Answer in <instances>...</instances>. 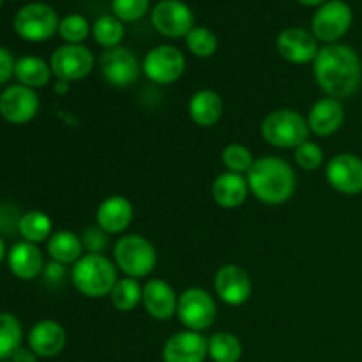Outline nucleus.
Wrapping results in <instances>:
<instances>
[{
  "label": "nucleus",
  "mask_w": 362,
  "mask_h": 362,
  "mask_svg": "<svg viewBox=\"0 0 362 362\" xmlns=\"http://www.w3.org/2000/svg\"><path fill=\"white\" fill-rule=\"evenodd\" d=\"M313 74L325 95L334 99L352 98L362 83V60L350 46L324 45L313 60Z\"/></svg>",
  "instance_id": "nucleus-1"
},
{
  "label": "nucleus",
  "mask_w": 362,
  "mask_h": 362,
  "mask_svg": "<svg viewBox=\"0 0 362 362\" xmlns=\"http://www.w3.org/2000/svg\"><path fill=\"white\" fill-rule=\"evenodd\" d=\"M253 197L265 205H281L293 197L297 187L296 170L285 159L264 156L255 159L246 173Z\"/></svg>",
  "instance_id": "nucleus-2"
},
{
  "label": "nucleus",
  "mask_w": 362,
  "mask_h": 362,
  "mask_svg": "<svg viewBox=\"0 0 362 362\" xmlns=\"http://www.w3.org/2000/svg\"><path fill=\"white\" fill-rule=\"evenodd\" d=\"M115 262L106 255L85 253L74 265H71V285L78 293L88 299H103L110 297L113 286L119 281Z\"/></svg>",
  "instance_id": "nucleus-3"
},
{
  "label": "nucleus",
  "mask_w": 362,
  "mask_h": 362,
  "mask_svg": "<svg viewBox=\"0 0 362 362\" xmlns=\"http://www.w3.org/2000/svg\"><path fill=\"white\" fill-rule=\"evenodd\" d=\"M113 262L126 278L140 281L154 272L158 265V251L147 237L140 233H126L113 244Z\"/></svg>",
  "instance_id": "nucleus-4"
},
{
  "label": "nucleus",
  "mask_w": 362,
  "mask_h": 362,
  "mask_svg": "<svg viewBox=\"0 0 362 362\" xmlns=\"http://www.w3.org/2000/svg\"><path fill=\"white\" fill-rule=\"evenodd\" d=\"M260 134L269 145L276 148H293L308 141L310 126L308 119L292 108L272 110L260 124Z\"/></svg>",
  "instance_id": "nucleus-5"
},
{
  "label": "nucleus",
  "mask_w": 362,
  "mask_h": 362,
  "mask_svg": "<svg viewBox=\"0 0 362 362\" xmlns=\"http://www.w3.org/2000/svg\"><path fill=\"white\" fill-rule=\"evenodd\" d=\"M60 18L49 4L32 2L14 14V32L23 41L45 42L59 34Z\"/></svg>",
  "instance_id": "nucleus-6"
},
{
  "label": "nucleus",
  "mask_w": 362,
  "mask_h": 362,
  "mask_svg": "<svg viewBox=\"0 0 362 362\" xmlns=\"http://www.w3.org/2000/svg\"><path fill=\"white\" fill-rule=\"evenodd\" d=\"M218 306L211 293L200 286H191L179 293L177 318L187 331L204 332L216 322Z\"/></svg>",
  "instance_id": "nucleus-7"
},
{
  "label": "nucleus",
  "mask_w": 362,
  "mask_h": 362,
  "mask_svg": "<svg viewBox=\"0 0 362 362\" xmlns=\"http://www.w3.org/2000/svg\"><path fill=\"white\" fill-rule=\"evenodd\" d=\"M354 21L352 7L345 0H327L317 9L311 20V34L317 41L334 45L345 37Z\"/></svg>",
  "instance_id": "nucleus-8"
},
{
  "label": "nucleus",
  "mask_w": 362,
  "mask_h": 362,
  "mask_svg": "<svg viewBox=\"0 0 362 362\" xmlns=\"http://www.w3.org/2000/svg\"><path fill=\"white\" fill-rule=\"evenodd\" d=\"M141 71L156 85H172L186 71V57L177 46L159 45L148 49L141 60Z\"/></svg>",
  "instance_id": "nucleus-9"
},
{
  "label": "nucleus",
  "mask_w": 362,
  "mask_h": 362,
  "mask_svg": "<svg viewBox=\"0 0 362 362\" xmlns=\"http://www.w3.org/2000/svg\"><path fill=\"white\" fill-rule=\"evenodd\" d=\"M95 66V57L83 45H62L49 57V67L57 80L73 81L83 80L92 73Z\"/></svg>",
  "instance_id": "nucleus-10"
},
{
  "label": "nucleus",
  "mask_w": 362,
  "mask_h": 362,
  "mask_svg": "<svg viewBox=\"0 0 362 362\" xmlns=\"http://www.w3.org/2000/svg\"><path fill=\"white\" fill-rule=\"evenodd\" d=\"M99 71L106 83L117 88L131 87L144 73L138 57L124 46L105 49L99 57Z\"/></svg>",
  "instance_id": "nucleus-11"
},
{
  "label": "nucleus",
  "mask_w": 362,
  "mask_h": 362,
  "mask_svg": "<svg viewBox=\"0 0 362 362\" xmlns=\"http://www.w3.org/2000/svg\"><path fill=\"white\" fill-rule=\"evenodd\" d=\"M152 25L170 39L186 37L194 25V13L182 0H159L151 13Z\"/></svg>",
  "instance_id": "nucleus-12"
},
{
  "label": "nucleus",
  "mask_w": 362,
  "mask_h": 362,
  "mask_svg": "<svg viewBox=\"0 0 362 362\" xmlns=\"http://www.w3.org/2000/svg\"><path fill=\"white\" fill-rule=\"evenodd\" d=\"M39 95L34 88L25 87L21 83L7 85L0 92V117L6 122L21 126L37 115Z\"/></svg>",
  "instance_id": "nucleus-13"
},
{
  "label": "nucleus",
  "mask_w": 362,
  "mask_h": 362,
  "mask_svg": "<svg viewBox=\"0 0 362 362\" xmlns=\"http://www.w3.org/2000/svg\"><path fill=\"white\" fill-rule=\"evenodd\" d=\"M325 179L329 186L346 197L362 193V159L359 156L341 152L325 165Z\"/></svg>",
  "instance_id": "nucleus-14"
},
{
  "label": "nucleus",
  "mask_w": 362,
  "mask_h": 362,
  "mask_svg": "<svg viewBox=\"0 0 362 362\" xmlns=\"http://www.w3.org/2000/svg\"><path fill=\"white\" fill-rule=\"evenodd\" d=\"M216 296L228 306H243L250 300L253 283L250 274L237 264H225L214 276Z\"/></svg>",
  "instance_id": "nucleus-15"
},
{
  "label": "nucleus",
  "mask_w": 362,
  "mask_h": 362,
  "mask_svg": "<svg viewBox=\"0 0 362 362\" xmlns=\"http://www.w3.org/2000/svg\"><path fill=\"white\" fill-rule=\"evenodd\" d=\"M276 49L279 57L290 64H310L318 53V41L310 30L300 27H288L276 37Z\"/></svg>",
  "instance_id": "nucleus-16"
},
{
  "label": "nucleus",
  "mask_w": 362,
  "mask_h": 362,
  "mask_svg": "<svg viewBox=\"0 0 362 362\" xmlns=\"http://www.w3.org/2000/svg\"><path fill=\"white\" fill-rule=\"evenodd\" d=\"M161 357L163 362H205L209 357L207 338L187 329L175 332L163 345Z\"/></svg>",
  "instance_id": "nucleus-17"
},
{
  "label": "nucleus",
  "mask_w": 362,
  "mask_h": 362,
  "mask_svg": "<svg viewBox=\"0 0 362 362\" xmlns=\"http://www.w3.org/2000/svg\"><path fill=\"white\" fill-rule=\"evenodd\" d=\"M27 343L28 349L37 357L52 359L66 349L67 332L60 322L46 318V320H39L37 324L32 325L27 336Z\"/></svg>",
  "instance_id": "nucleus-18"
},
{
  "label": "nucleus",
  "mask_w": 362,
  "mask_h": 362,
  "mask_svg": "<svg viewBox=\"0 0 362 362\" xmlns=\"http://www.w3.org/2000/svg\"><path fill=\"white\" fill-rule=\"evenodd\" d=\"M177 300H179V296L165 279H148L144 285L141 304H144V310L147 311L148 317H152L154 320L165 322L170 320L173 315H177Z\"/></svg>",
  "instance_id": "nucleus-19"
},
{
  "label": "nucleus",
  "mask_w": 362,
  "mask_h": 362,
  "mask_svg": "<svg viewBox=\"0 0 362 362\" xmlns=\"http://www.w3.org/2000/svg\"><path fill=\"white\" fill-rule=\"evenodd\" d=\"M133 216V204L122 194H112L98 205L95 225L110 235H119L129 228Z\"/></svg>",
  "instance_id": "nucleus-20"
},
{
  "label": "nucleus",
  "mask_w": 362,
  "mask_h": 362,
  "mask_svg": "<svg viewBox=\"0 0 362 362\" xmlns=\"http://www.w3.org/2000/svg\"><path fill=\"white\" fill-rule=\"evenodd\" d=\"M7 267L14 278L32 281L45 271V257L37 244L20 240L7 251Z\"/></svg>",
  "instance_id": "nucleus-21"
},
{
  "label": "nucleus",
  "mask_w": 362,
  "mask_h": 362,
  "mask_svg": "<svg viewBox=\"0 0 362 362\" xmlns=\"http://www.w3.org/2000/svg\"><path fill=\"white\" fill-rule=\"evenodd\" d=\"M308 126H310V133L315 136H331V134L338 133L341 129L343 122H345V108L339 99L334 98H322L311 106L310 113H308Z\"/></svg>",
  "instance_id": "nucleus-22"
},
{
  "label": "nucleus",
  "mask_w": 362,
  "mask_h": 362,
  "mask_svg": "<svg viewBox=\"0 0 362 362\" xmlns=\"http://www.w3.org/2000/svg\"><path fill=\"white\" fill-rule=\"evenodd\" d=\"M247 179L240 173L223 172L214 179L211 187L212 200L221 209H237L250 197Z\"/></svg>",
  "instance_id": "nucleus-23"
},
{
  "label": "nucleus",
  "mask_w": 362,
  "mask_h": 362,
  "mask_svg": "<svg viewBox=\"0 0 362 362\" xmlns=\"http://www.w3.org/2000/svg\"><path fill=\"white\" fill-rule=\"evenodd\" d=\"M225 112L223 98L212 88H202L191 95L187 103V113L191 120L200 127H212L221 120Z\"/></svg>",
  "instance_id": "nucleus-24"
},
{
  "label": "nucleus",
  "mask_w": 362,
  "mask_h": 362,
  "mask_svg": "<svg viewBox=\"0 0 362 362\" xmlns=\"http://www.w3.org/2000/svg\"><path fill=\"white\" fill-rule=\"evenodd\" d=\"M46 251L53 262L66 265V267L74 265L85 255L81 237L71 230L53 232V235L46 240Z\"/></svg>",
  "instance_id": "nucleus-25"
},
{
  "label": "nucleus",
  "mask_w": 362,
  "mask_h": 362,
  "mask_svg": "<svg viewBox=\"0 0 362 362\" xmlns=\"http://www.w3.org/2000/svg\"><path fill=\"white\" fill-rule=\"evenodd\" d=\"M52 76L53 73L49 62H46L41 57L25 55L16 59V64H14V78L18 80V83L34 88V90L46 87L52 81Z\"/></svg>",
  "instance_id": "nucleus-26"
},
{
  "label": "nucleus",
  "mask_w": 362,
  "mask_h": 362,
  "mask_svg": "<svg viewBox=\"0 0 362 362\" xmlns=\"http://www.w3.org/2000/svg\"><path fill=\"white\" fill-rule=\"evenodd\" d=\"M18 232L27 243H45L53 235L52 218L42 211H27L18 219Z\"/></svg>",
  "instance_id": "nucleus-27"
},
{
  "label": "nucleus",
  "mask_w": 362,
  "mask_h": 362,
  "mask_svg": "<svg viewBox=\"0 0 362 362\" xmlns=\"http://www.w3.org/2000/svg\"><path fill=\"white\" fill-rule=\"evenodd\" d=\"M207 350L212 362H239L243 357V343L233 332H214L207 339Z\"/></svg>",
  "instance_id": "nucleus-28"
},
{
  "label": "nucleus",
  "mask_w": 362,
  "mask_h": 362,
  "mask_svg": "<svg viewBox=\"0 0 362 362\" xmlns=\"http://www.w3.org/2000/svg\"><path fill=\"white\" fill-rule=\"evenodd\" d=\"M90 34L99 46L110 49L120 46L124 35H126V28H124V21H120L117 16L103 14L92 23Z\"/></svg>",
  "instance_id": "nucleus-29"
},
{
  "label": "nucleus",
  "mask_w": 362,
  "mask_h": 362,
  "mask_svg": "<svg viewBox=\"0 0 362 362\" xmlns=\"http://www.w3.org/2000/svg\"><path fill=\"white\" fill-rule=\"evenodd\" d=\"M141 293H144V286L140 285V281L124 276L113 286L112 293H110V300H112V306L117 311L129 313V311L136 310L138 304H141Z\"/></svg>",
  "instance_id": "nucleus-30"
},
{
  "label": "nucleus",
  "mask_w": 362,
  "mask_h": 362,
  "mask_svg": "<svg viewBox=\"0 0 362 362\" xmlns=\"http://www.w3.org/2000/svg\"><path fill=\"white\" fill-rule=\"evenodd\" d=\"M23 341V327L11 313H0V362L9 361Z\"/></svg>",
  "instance_id": "nucleus-31"
},
{
  "label": "nucleus",
  "mask_w": 362,
  "mask_h": 362,
  "mask_svg": "<svg viewBox=\"0 0 362 362\" xmlns=\"http://www.w3.org/2000/svg\"><path fill=\"white\" fill-rule=\"evenodd\" d=\"M186 46L191 55L198 59H211L218 52V37L214 32L207 27H193V30L186 35Z\"/></svg>",
  "instance_id": "nucleus-32"
},
{
  "label": "nucleus",
  "mask_w": 362,
  "mask_h": 362,
  "mask_svg": "<svg viewBox=\"0 0 362 362\" xmlns=\"http://www.w3.org/2000/svg\"><path fill=\"white\" fill-rule=\"evenodd\" d=\"M92 25H88L87 18L81 14H67L59 23V35L66 41V45H83L85 39L90 35Z\"/></svg>",
  "instance_id": "nucleus-33"
},
{
  "label": "nucleus",
  "mask_w": 362,
  "mask_h": 362,
  "mask_svg": "<svg viewBox=\"0 0 362 362\" xmlns=\"http://www.w3.org/2000/svg\"><path fill=\"white\" fill-rule=\"evenodd\" d=\"M221 161L223 165H225L226 172L246 175V173L250 172L251 166H253L255 158H253V152H251L246 145L230 144L223 148Z\"/></svg>",
  "instance_id": "nucleus-34"
},
{
  "label": "nucleus",
  "mask_w": 362,
  "mask_h": 362,
  "mask_svg": "<svg viewBox=\"0 0 362 362\" xmlns=\"http://www.w3.org/2000/svg\"><path fill=\"white\" fill-rule=\"evenodd\" d=\"M324 148L320 147L315 141L308 140L303 145L293 151V159H296V165L299 168L306 170V172H315V170L320 168L324 165Z\"/></svg>",
  "instance_id": "nucleus-35"
},
{
  "label": "nucleus",
  "mask_w": 362,
  "mask_h": 362,
  "mask_svg": "<svg viewBox=\"0 0 362 362\" xmlns=\"http://www.w3.org/2000/svg\"><path fill=\"white\" fill-rule=\"evenodd\" d=\"M151 7V0H112L113 16L124 23H133L144 18Z\"/></svg>",
  "instance_id": "nucleus-36"
},
{
  "label": "nucleus",
  "mask_w": 362,
  "mask_h": 362,
  "mask_svg": "<svg viewBox=\"0 0 362 362\" xmlns=\"http://www.w3.org/2000/svg\"><path fill=\"white\" fill-rule=\"evenodd\" d=\"M80 237L81 243H83V250L87 251V253L105 255L106 247H108L110 233H106L105 230L99 228L98 225H92L87 226Z\"/></svg>",
  "instance_id": "nucleus-37"
},
{
  "label": "nucleus",
  "mask_w": 362,
  "mask_h": 362,
  "mask_svg": "<svg viewBox=\"0 0 362 362\" xmlns=\"http://www.w3.org/2000/svg\"><path fill=\"white\" fill-rule=\"evenodd\" d=\"M14 64H16V59L13 53L0 46V87L14 76Z\"/></svg>",
  "instance_id": "nucleus-38"
},
{
  "label": "nucleus",
  "mask_w": 362,
  "mask_h": 362,
  "mask_svg": "<svg viewBox=\"0 0 362 362\" xmlns=\"http://www.w3.org/2000/svg\"><path fill=\"white\" fill-rule=\"evenodd\" d=\"M67 271L66 265L57 264V262H49L48 265H45V271H42V276H45L46 283H52V285H59L60 281H64Z\"/></svg>",
  "instance_id": "nucleus-39"
},
{
  "label": "nucleus",
  "mask_w": 362,
  "mask_h": 362,
  "mask_svg": "<svg viewBox=\"0 0 362 362\" xmlns=\"http://www.w3.org/2000/svg\"><path fill=\"white\" fill-rule=\"evenodd\" d=\"M9 361L13 362H37V356H35L34 352H32L30 349H25V346H21V349H18L16 352H14V356L11 357Z\"/></svg>",
  "instance_id": "nucleus-40"
},
{
  "label": "nucleus",
  "mask_w": 362,
  "mask_h": 362,
  "mask_svg": "<svg viewBox=\"0 0 362 362\" xmlns=\"http://www.w3.org/2000/svg\"><path fill=\"white\" fill-rule=\"evenodd\" d=\"M297 2L303 4V6H306V7H317V9H318V7L324 6L327 0H297Z\"/></svg>",
  "instance_id": "nucleus-41"
},
{
  "label": "nucleus",
  "mask_w": 362,
  "mask_h": 362,
  "mask_svg": "<svg viewBox=\"0 0 362 362\" xmlns=\"http://www.w3.org/2000/svg\"><path fill=\"white\" fill-rule=\"evenodd\" d=\"M67 90H69V83H67V81H62V80H57V83H55L57 94H66Z\"/></svg>",
  "instance_id": "nucleus-42"
},
{
  "label": "nucleus",
  "mask_w": 362,
  "mask_h": 362,
  "mask_svg": "<svg viewBox=\"0 0 362 362\" xmlns=\"http://www.w3.org/2000/svg\"><path fill=\"white\" fill-rule=\"evenodd\" d=\"M7 258V250H6V243H4V239L0 237V264H2L4 260Z\"/></svg>",
  "instance_id": "nucleus-43"
},
{
  "label": "nucleus",
  "mask_w": 362,
  "mask_h": 362,
  "mask_svg": "<svg viewBox=\"0 0 362 362\" xmlns=\"http://www.w3.org/2000/svg\"><path fill=\"white\" fill-rule=\"evenodd\" d=\"M2 362H13V361H2Z\"/></svg>",
  "instance_id": "nucleus-44"
},
{
  "label": "nucleus",
  "mask_w": 362,
  "mask_h": 362,
  "mask_svg": "<svg viewBox=\"0 0 362 362\" xmlns=\"http://www.w3.org/2000/svg\"><path fill=\"white\" fill-rule=\"evenodd\" d=\"M0 6H2V0H0Z\"/></svg>",
  "instance_id": "nucleus-45"
}]
</instances>
